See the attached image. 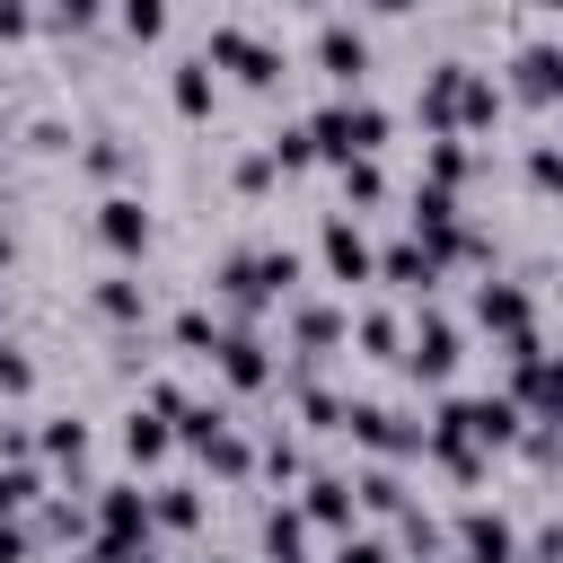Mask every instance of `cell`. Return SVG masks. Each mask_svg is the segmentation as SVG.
<instances>
[{"instance_id":"cell-30","label":"cell","mask_w":563,"mask_h":563,"mask_svg":"<svg viewBox=\"0 0 563 563\" xmlns=\"http://www.w3.org/2000/svg\"><path fill=\"white\" fill-rule=\"evenodd\" d=\"M220 334H229V325H220V317H202V308H185V317H176V343H185V352H220Z\"/></svg>"},{"instance_id":"cell-47","label":"cell","mask_w":563,"mask_h":563,"mask_svg":"<svg viewBox=\"0 0 563 563\" xmlns=\"http://www.w3.org/2000/svg\"><path fill=\"white\" fill-rule=\"evenodd\" d=\"M554 97H563V88H554Z\"/></svg>"},{"instance_id":"cell-43","label":"cell","mask_w":563,"mask_h":563,"mask_svg":"<svg viewBox=\"0 0 563 563\" xmlns=\"http://www.w3.org/2000/svg\"><path fill=\"white\" fill-rule=\"evenodd\" d=\"M0 273H9V229H0Z\"/></svg>"},{"instance_id":"cell-36","label":"cell","mask_w":563,"mask_h":563,"mask_svg":"<svg viewBox=\"0 0 563 563\" xmlns=\"http://www.w3.org/2000/svg\"><path fill=\"white\" fill-rule=\"evenodd\" d=\"M334 563H396V545H387V537H343Z\"/></svg>"},{"instance_id":"cell-2","label":"cell","mask_w":563,"mask_h":563,"mask_svg":"<svg viewBox=\"0 0 563 563\" xmlns=\"http://www.w3.org/2000/svg\"><path fill=\"white\" fill-rule=\"evenodd\" d=\"M202 62H211V70H238L246 88H273V79H282V53H273L264 35H246V26H211Z\"/></svg>"},{"instance_id":"cell-38","label":"cell","mask_w":563,"mask_h":563,"mask_svg":"<svg viewBox=\"0 0 563 563\" xmlns=\"http://www.w3.org/2000/svg\"><path fill=\"white\" fill-rule=\"evenodd\" d=\"M264 185H273V158L246 150V158H238V194H264Z\"/></svg>"},{"instance_id":"cell-4","label":"cell","mask_w":563,"mask_h":563,"mask_svg":"<svg viewBox=\"0 0 563 563\" xmlns=\"http://www.w3.org/2000/svg\"><path fill=\"white\" fill-rule=\"evenodd\" d=\"M343 431H352L378 466H396V457L422 449V422H405V413H387V405H343Z\"/></svg>"},{"instance_id":"cell-15","label":"cell","mask_w":563,"mask_h":563,"mask_svg":"<svg viewBox=\"0 0 563 563\" xmlns=\"http://www.w3.org/2000/svg\"><path fill=\"white\" fill-rule=\"evenodd\" d=\"M343 334H352V317H343V308H325V299L290 308V343H299V352H334Z\"/></svg>"},{"instance_id":"cell-27","label":"cell","mask_w":563,"mask_h":563,"mask_svg":"<svg viewBox=\"0 0 563 563\" xmlns=\"http://www.w3.org/2000/svg\"><path fill=\"white\" fill-rule=\"evenodd\" d=\"M114 18H123V35H132V44L167 35V0H114Z\"/></svg>"},{"instance_id":"cell-26","label":"cell","mask_w":563,"mask_h":563,"mask_svg":"<svg viewBox=\"0 0 563 563\" xmlns=\"http://www.w3.org/2000/svg\"><path fill=\"white\" fill-rule=\"evenodd\" d=\"M35 449H44V457H62V466H79V457H88V431H79L70 413H53V422L35 431Z\"/></svg>"},{"instance_id":"cell-20","label":"cell","mask_w":563,"mask_h":563,"mask_svg":"<svg viewBox=\"0 0 563 563\" xmlns=\"http://www.w3.org/2000/svg\"><path fill=\"white\" fill-rule=\"evenodd\" d=\"M194 519H202V493L194 484H158L150 493V528H194Z\"/></svg>"},{"instance_id":"cell-34","label":"cell","mask_w":563,"mask_h":563,"mask_svg":"<svg viewBox=\"0 0 563 563\" xmlns=\"http://www.w3.org/2000/svg\"><path fill=\"white\" fill-rule=\"evenodd\" d=\"M79 158H88V176H123V141H114V132H97Z\"/></svg>"},{"instance_id":"cell-3","label":"cell","mask_w":563,"mask_h":563,"mask_svg":"<svg viewBox=\"0 0 563 563\" xmlns=\"http://www.w3.org/2000/svg\"><path fill=\"white\" fill-rule=\"evenodd\" d=\"M440 422L466 431L475 449H510V440H519V405H510V396H449Z\"/></svg>"},{"instance_id":"cell-8","label":"cell","mask_w":563,"mask_h":563,"mask_svg":"<svg viewBox=\"0 0 563 563\" xmlns=\"http://www.w3.org/2000/svg\"><path fill=\"white\" fill-rule=\"evenodd\" d=\"M457 554H466V563H519V528H510L501 510H466V519H457Z\"/></svg>"},{"instance_id":"cell-23","label":"cell","mask_w":563,"mask_h":563,"mask_svg":"<svg viewBox=\"0 0 563 563\" xmlns=\"http://www.w3.org/2000/svg\"><path fill=\"white\" fill-rule=\"evenodd\" d=\"M167 440H176V431H167V413H150V405L123 422V449H132V466H141V457H167Z\"/></svg>"},{"instance_id":"cell-21","label":"cell","mask_w":563,"mask_h":563,"mask_svg":"<svg viewBox=\"0 0 563 563\" xmlns=\"http://www.w3.org/2000/svg\"><path fill=\"white\" fill-rule=\"evenodd\" d=\"M35 501H44V475H35L26 457H9V466H0V519H18V510H35Z\"/></svg>"},{"instance_id":"cell-1","label":"cell","mask_w":563,"mask_h":563,"mask_svg":"<svg viewBox=\"0 0 563 563\" xmlns=\"http://www.w3.org/2000/svg\"><path fill=\"white\" fill-rule=\"evenodd\" d=\"M378 141H387V114L369 106V97H334V106H317L308 114V150L317 158H378Z\"/></svg>"},{"instance_id":"cell-42","label":"cell","mask_w":563,"mask_h":563,"mask_svg":"<svg viewBox=\"0 0 563 563\" xmlns=\"http://www.w3.org/2000/svg\"><path fill=\"white\" fill-rule=\"evenodd\" d=\"M26 545H35V537H26L18 519H0V563H26Z\"/></svg>"},{"instance_id":"cell-24","label":"cell","mask_w":563,"mask_h":563,"mask_svg":"<svg viewBox=\"0 0 563 563\" xmlns=\"http://www.w3.org/2000/svg\"><path fill=\"white\" fill-rule=\"evenodd\" d=\"M97 308H106L114 325H141V308H150V299H141V282H132V273H114V282H97Z\"/></svg>"},{"instance_id":"cell-12","label":"cell","mask_w":563,"mask_h":563,"mask_svg":"<svg viewBox=\"0 0 563 563\" xmlns=\"http://www.w3.org/2000/svg\"><path fill=\"white\" fill-rule=\"evenodd\" d=\"M299 519H308V528H343V537H352V475H308Z\"/></svg>"},{"instance_id":"cell-45","label":"cell","mask_w":563,"mask_h":563,"mask_svg":"<svg viewBox=\"0 0 563 563\" xmlns=\"http://www.w3.org/2000/svg\"><path fill=\"white\" fill-rule=\"evenodd\" d=\"M537 9H563V0H537Z\"/></svg>"},{"instance_id":"cell-37","label":"cell","mask_w":563,"mask_h":563,"mask_svg":"<svg viewBox=\"0 0 563 563\" xmlns=\"http://www.w3.org/2000/svg\"><path fill=\"white\" fill-rule=\"evenodd\" d=\"M0 387H9V396H26V387H35V361H26V352H9V343H0Z\"/></svg>"},{"instance_id":"cell-41","label":"cell","mask_w":563,"mask_h":563,"mask_svg":"<svg viewBox=\"0 0 563 563\" xmlns=\"http://www.w3.org/2000/svg\"><path fill=\"white\" fill-rule=\"evenodd\" d=\"M53 18H62V26H97V18H106V0H53Z\"/></svg>"},{"instance_id":"cell-13","label":"cell","mask_w":563,"mask_h":563,"mask_svg":"<svg viewBox=\"0 0 563 563\" xmlns=\"http://www.w3.org/2000/svg\"><path fill=\"white\" fill-rule=\"evenodd\" d=\"M97 528H106V537H123V545H132V537H158V528H150V493L106 484V493H97Z\"/></svg>"},{"instance_id":"cell-25","label":"cell","mask_w":563,"mask_h":563,"mask_svg":"<svg viewBox=\"0 0 563 563\" xmlns=\"http://www.w3.org/2000/svg\"><path fill=\"white\" fill-rule=\"evenodd\" d=\"M352 334H361V343H369L378 361H396V352H405V325H396L387 308H361V317H352Z\"/></svg>"},{"instance_id":"cell-28","label":"cell","mask_w":563,"mask_h":563,"mask_svg":"<svg viewBox=\"0 0 563 563\" xmlns=\"http://www.w3.org/2000/svg\"><path fill=\"white\" fill-rule=\"evenodd\" d=\"M352 501H369V510H405V484H396V466H369V475L352 484Z\"/></svg>"},{"instance_id":"cell-17","label":"cell","mask_w":563,"mask_h":563,"mask_svg":"<svg viewBox=\"0 0 563 563\" xmlns=\"http://www.w3.org/2000/svg\"><path fill=\"white\" fill-rule=\"evenodd\" d=\"M378 282H396V290H431V282H440V264L422 255V238H405V246H387V255H378Z\"/></svg>"},{"instance_id":"cell-10","label":"cell","mask_w":563,"mask_h":563,"mask_svg":"<svg viewBox=\"0 0 563 563\" xmlns=\"http://www.w3.org/2000/svg\"><path fill=\"white\" fill-rule=\"evenodd\" d=\"M97 238H106L114 255H150V211H141L132 194H106V202H97Z\"/></svg>"},{"instance_id":"cell-6","label":"cell","mask_w":563,"mask_h":563,"mask_svg":"<svg viewBox=\"0 0 563 563\" xmlns=\"http://www.w3.org/2000/svg\"><path fill=\"white\" fill-rule=\"evenodd\" d=\"M317 255H325V273H334V282H378V255H369V238H361V229H352L343 211L325 220V238H317Z\"/></svg>"},{"instance_id":"cell-19","label":"cell","mask_w":563,"mask_h":563,"mask_svg":"<svg viewBox=\"0 0 563 563\" xmlns=\"http://www.w3.org/2000/svg\"><path fill=\"white\" fill-rule=\"evenodd\" d=\"M264 554L273 563H308V519L282 501V510H264Z\"/></svg>"},{"instance_id":"cell-16","label":"cell","mask_w":563,"mask_h":563,"mask_svg":"<svg viewBox=\"0 0 563 563\" xmlns=\"http://www.w3.org/2000/svg\"><path fill=\"white\" fill-rule=\"evenodd\" d=\"M466 167H475V150H466L457 132H440V141L422 150V185H440V194H457V185H466Z\"/></svg>"},{"instance_id":"cell-14","label":"cell","mask_w":563,"mask_h":563,"mask_svg":"<svg viewBox=\"0 0 563 563\" xmlns=\"http://www.w3.org/2000/svg\"><path fill=\"white\" fill-rule=\"evenodd\" d=\"M554 88H563V53H554V44H528V53L510 62V97H528V106H545Z\"/></svg>"},{"instance_id":"cell-39","label":"cell","mask_w":563,"mask_h":563,"mask_svg":"<svg viewBox=\"0 0 563 563\" xmlns=\"http://www.w3.org/2000/svg\"><path fill=\"white\" fill-rule=\"evenodd\" d=\"M44 537H88V510H70V501H53V510H44Z\"/></svg>"},{"instance_id":"cell-18","label":"cell","mask_w":563,"mask_h":563,"mask_svg":"<svg viewBox=\"0 0 563 563\" xmlns=\"http://www.w3.org/2000/svg\"><path fill=\"white\" fill-rule=\"evenodd\" d=\"M167 97H176V114H185V123H202V114H211V62H202V53H194V62H176Z\"/></svg>"},{"instance_id":"cell-9","label":"cell","mask_w":563,"mask_h":563,"mask_svg":"<svg viewBox=\"0 0 563 563\" xmlns=\"http://www.w3.org/2000/svg\"><path fill=\"white\" fill-rule=\"evenodd\" d=\"M317 70H325V79H343V88H361V70H369V35H361V26H343V18H334V26H317Z\"/></svg>"},{"instance_id":"cell-44","label":"cell","mask_w":563,"mask_h":563,"mask_svg":"<svg viewBox=\"0 0 563 563\" xmlns=\"http://www.w3.org/2000/svg\"><path fill=\"white\" fill-rule=\"evenodd\" d=\"M378 9H422V0H378Z\"/></svg>"},{"instance_id":"cell-22","label":"cell","mask_w":563,"mask_h":563,"mask_svg":"<svg viewBox=\"0 0 563 563\" xmlns=\"http://www.w3.org/2000/svg\"><path fill=\"white\" fill-rule=\"evenodd\" d=\"M255 282H264V299H290L299 290V255L290 246H255Z\"/></svg>"},{"instance_id":"cell-5","label":"cell","mask_w":563,"mask_h":563,"mask_svg":"<svg viewBox=\"0 0 563 563\" xmlns=\"http://www.w3.org/2000/svg\"><path fill=\"white\" fill-rule=\"evenodd\" d=\"M396 361H405V369H413V378H431V387H440V378H449V369H457V325H449V317H440V308H422V317H413V334H405V352H396Z\"/></svg>"},{"instance_id":"cell-46","label":"cell","mask_w":563,"mask_h":563,"mask_svg":"<svg viewBox=\"0 0 563 563\" xmlns=\"http://www.w3.org/2000/svg\"><path fill=\"white\" fill-rule=\"evenodd\" d=\"M202 563H220V554H202Z\"/></svg>"},{"instance_id":"cell-40","label":"cell","mask_w":563,"mask_h":563,"mask_svg":"<svg viewBox=\"0 0 563 563\" xmlns=\"http://www.w3.org/2000/svg\"><path fill=\"white\" fill-rule=\"evenodd\" d=\"M26 26H35V9H26V0H0V44H18Z\"/></svg>"},{"instance_id":"cell-29","label":"cell","mask_w":563,"mask_h":563,"mask_svg":"<svg viewBox=\"0 0 563 563\" xmlns=\"http://www.w3.org/2000/svg\"><path fill=\"white\" fill-rule=\"evenodd\" d=\"M378 194H387L378 158H343V202H378Z\"/></svg>"},{"instance_id":"cell-7","label":"cell","mask_w":563,"mask_h":563,"mask_svg":"<svg viewBox=\"0 0 563 563\" xmlns=\"http://www.w3.org/2000/svg\"><path fill=\"white\" fill-rule=\"evenodd\" d=\"M211 361H220V378H229V387H273V352H264V334H255V325H229Z\"/></svg>"},{"instance_id":"cell-11","label":"cell","mask_w":563,"mask_h":563,"mask_svg":"<svg viewBox=\"0 0 563 563\" xmlns=\"http://www.w3.org/2000/svg\"><path fill=\"white\" fill-rule=\"evenodd\" d=\"M475 317H484L501 343H519V334H528V290H519V282H475Z\"/></svg>"},{"instance_id":"cell-31","label":"cell","mask_w":563,"mask_h":563,"mask_svg":"<svg viewBox=\"0 0 563 563\" xmlns=\"http://www.w3.org/2000/svg\"><path fill=\"white\" fill-rule=\"evenodd\" d=\"M264 475H273V484H299V475H308L299 440H282V431H273V440H264Z\"/></svg>"},{"instance_id":"cell-35","label":"cell","mask_w":563,"mask_h":563,"mask_svg":"<svg viewBox=\"0 0 563 563\" xmlns=\"http://www.w3.org/2000/svg\"><path fill=\"white\" fill-rule=\"evenodd\" d=\"M202 457H211L220 475H246V440H238V431H211V449H202Z\"/></svg>"},{"instance_id":"cell-33","label":"cell","mask_w":563,"mask_h":563,"mask_svg":"<svg viewBox=\"0 0 563 563\" xmlns=\"http://www.w3.org/2000/svg\"><path fill=\"white\" fill-rule=\"evenodd\" d=\"M528 185L563 202V150H528Z\"/></svg>"},{"instance_id":"cell-32","label":"cell","mask_w":563,"mask_h":563,"mask_svg":"<svg viewBox=\"0 0 563 563\" xmlns=\"http://www.w3.org/2000/svg\"><path fill=\"white\" fill-rule=\"evenodd\" d=\"M396 519H405V545H413V554H440V519H431V510H413V501H405Z\"/></svg>"}]
</instances>
